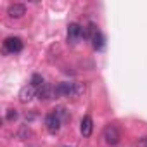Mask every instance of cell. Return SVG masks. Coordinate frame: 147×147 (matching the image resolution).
<instances>
[{
	"mask_svg": "<svg viewBox=\"0 0 147 147\" xmlns=\"http://www.w3.org/2000/svg\"><path fill=\"white\" fill-rule=\"evenodd\" d=\"M87 90L85 83H73V82H62L54 87L55 99L57 97H80Z\"/></svg>",
	"mask_w": 147,
	"mask_h": 147,
	"instance_id": "cell-1",
	"label": "cell"
},
{
	"mask_svg": "<svg viewBox=\"0 0 147 147\" xmlns=\"http://www.w3.org/2000/svg\"><path fill=\"white\" fill-rule=\"evenodd\" d=\"M83 36H85V28H83L82 24H78V23H71V24L67 26V42H69L71 45L78 43Z\"/></svg>",
	"mask_w": 147,
	"mask_h": 147,
	"instance_id": "cell-2",
	"label": "cell"
},
{
	"mask_svg": "<svg viewBox=\"0 0 147 147\" xmlns=\"http://www.w3.org/2000/svg\"><path fill=\"white\" fill-rule=\"evenodd\" d=\"M102 135H104V140L109 145H116L119 142V138H121V131H119V128L116 125H107L104 128V133Z\"/></svg>",
	"mask_w": 147,
	"mask_h": 147,
	"instance_id": "cell-3",
	"label": "cell"
},
{
	"mask_svg": "<svg viewBox=\"0 0 147 147\" xmlns=\"http://www.w3.org/2000/svg\"><path fill=\"white\" fill-rule=\"evenodd\" d=\"M4 50L9 54H18L23 50V40L19 36H9L4 40Z\"/></svg>",
	"mask_w": 147,
	"mask_h": 147,
	"instance_id": "cell-4",
	"label": "cell"
},
{
	"mask_svg": "<svg viewBox=\"0 0 147 147\" xmlns=\"http://www.w3.org/2000/svg\"><path fill=\"white\" fill-rule=\"evenodd\" d=\"M61 125H62V121L57 118L55 113H49V114L45 116V126H47V130H49L50 133H57V131L61 130Z\"/></svg>",
	"mask_w": 147,
	"mask_h": 147,
	"instance_id": "cell-5",
	"label": "cell"
},
{
	"mask_svg": "<svg viewBox=\"0 0 147 147\" xmlns=\"http://www.w3.org/2000/svg\"><path fill=\"white\" fill-rule=\"evenodd\" d=\"M35 95H36V88H35L33 85H26V87H23L21 92H19V102L28 104V102L33 100Z\"/></svg>",
	"mask_w": 147,
	"mask_h": 147,
	"instance_id": "cell-6",
	"label": "cell"
},
{
	"mask_svg": "<svg viewBox=\"0 0 147 147\" xmlns=\"http://www.w3.org/2000/svg\"><path fill=\"white\" fill-rule=\"evenodd\" d=\"M36 97H38L40 100H50V99H54V97H55L54 87L49 85V83H43V85L36 90Z\"/></svg>",
	"mask_w": 147,
	"mask_h": 147,
	"instance_id": "cell-7",
	"label": "cell"
},
{
	"mask_svg": "<svg viewBox=\"0 0 147 147\" xmlns=\"http://www.w3.org/2000/svg\"><path fill=\"white\" fill-rule=\"evenodd\" d=\"M7 14L11 18H14V19H19V18H23L26 14V5L24 4H12V5H9Z\"/></svg>",
	"mask_w": 147,
	"mask_h": 147,
	"instance_id": "cell-8",
	"label": "cell"
},
{
	"mask_svg": "<svg viewBox=\"0 0 147 147\" xmlns=\"http://www.w3.org/2000/svg\"><path fill=\"white\" fill-rule=\"evenodd\" d=\"M92 130H94V121H92L90 116H85L82 119V123H80V131H82L83 137H90L92 135Z\"/></svg>",
	"mask_w": 147,
	"mask_h": 147,
	"instance_id": "cell-9",
	"label": "cell"
},
{
	"mask_svg": "<svg viewBox=\"0 0 147 147\" xmlns=\"http://www.w3.org/2000/svg\"><path fill=\"white\" fill-rule=\"evenodd\" d=\"M54 113L57 114V118H59L62 123H66V121H69V119H71V114H69V111H67L66 107H62V106H61V107H57Z\"/></svg>",
	"mask_w": 147,
	"mask_h": 147,
	"instance_id": "cell-10",
	"label": "cell"
},
{
	"mask_svg": "<svg viewBox=\"0 0 147 147\" xmlns=\"http://www.w3.org/2000/svg\"><path fill=\"white\" fill-rule=\"evenodd\" d=\"M92 45H94V49H97V50H100V49H104V35L99 31L94 38H92Z\"/></svg>",
	"mask_w": 147,
	"mask_h": 147,
	"instance_id": "cell-11",
	"label": "cell"
},
{
	"mask_svg": "<svg viewBox=\"0 0 147 147\" xmlns=\"http://www.w3.org/2000/svg\"><path fill=\"white\" fill-rule=\"evenodd\" d=\"M30 85H33L35 88H40V87L43 85V78H42L40 75H33V76H31V83H30Z\"/></svg>",
	"mask_w": 147,
	"mask_h": 147,
	"instance_id": "cell-12",
	"label": "cell"
},
{
	"mask_svg": "<svg viewBox=\"0 0 147 147\" xmlns=\"http://www.w3.org/2000/svg\"><path fill=\"white\" fill-rule=\"evenodd\" d=\"M18 137H19L21 140H26L28 137H31V131H30V130H28L26 126H23V128H21V130L18 131Z\"/></svg>",
	"mask_w": 147,
	"mask_h": 147,
	"instance_id": "cell-13",
	"label": "cell"
},
{
	"mask_svg": "<svg viewBox=\"0 0 147 147\" xmlns=\"http://www.w3.org/2000/svg\"><path fill=\"white\" fill-rule=\"evenodd\" d=\"M5 119H7V121H14V119H18V111H16V109H9L7 114H5Z\"/></svg>",
	"mask_w": 147,
	"mask_h": 147,
	"instance_id": "cell-14",
	"label": "cell"
},
{
	"mask_svg": "<svg viewBox=\"0 0 147 147\" xmlns=\"http://www.w3.org/2000/svg\"><path fill=\"white\" fill-rule=\"evenodd\" d=\"M137 147H147V137H144V138H140V140L137 142Z\"/></svg>",
	"mask_w": 147,
	"mask_h": 147,
	"instance_id": "cell-15",
	"label": "cell"
}]
</instances>
